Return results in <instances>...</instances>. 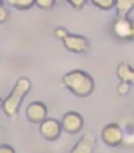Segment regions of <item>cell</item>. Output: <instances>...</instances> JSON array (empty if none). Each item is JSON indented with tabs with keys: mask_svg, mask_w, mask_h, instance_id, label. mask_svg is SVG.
Listing matches in <instances>:
<instances>
[{
	"mask_svg": "<svg viewBox=\"0 0 134 153\" xmlns=\"http://www.w3.org/2000/svg\"><path fill=\"white\" fill-rule=\"evenodd\" d=\"M59 1H66L68 4L71 5V7L74 8V10H82V8L86 5L87 0H59Z\"/></svg>",
	"mask_w": 134,
	"mask_h": 153,
	"instance_id": "obj_15",
	"label": "cell"
},
{
	"mask_svg": "<svg viewBox=\"0 0 134 153\" xmlns=\"http://www.w3.org/2000/svg\"><path fill=\"white\" fill-rule=\"evenodd\" d=\"M5 3L18 11H28L35 5V0H5Z\"/></svg>",
	"mask_w": 134,
	"mask_h": 153,
	"instance_id": "obj_12",
	"label": "cell"
},
{
	"mask_svg": "<svg viewBox=\"0 0 134 153\" xmlns=\"http://www.w3.org/2000/svg\"><path fill=\"white\" fill-rule=\"evenodd\" d=\"M117 76L121 82L134 86V67H132L126 62H121L117 66Z\"/></svg>",
	"mask_w": 134,
	"mask_h": 153,
	"instance_id": "obj_10",
	"label": "cell"
},
{
	"mask_svg": "<svg viewBox=\"0 0 134 153\" xmlns=\"http://www.w3.org/2000/svg\"><path fill=\"white\" fill-rule=\"evenodd\" d=\"M129 89H130V85L129 83H125V82H121L118 86V94L119 95H125L129 93Z\"/></svg>",
	"mask_w": 134,
	"mask_h": 153,
	"instance_id": "obj_17",
	"label": "cell"
},
{
	"mask_svg": "<svg viewBox=\"0 0 134 153\" xmlns=\"http://www.w3.org/2000/svg\"><path fill=\"white\" fill-rule=\"evenodd\" d=\"M47 106L40 101L36 102H31L26 108V117L31 124H42L46 118H47Z\"/></svg>",
	"mask_w": 134,
	"mask_h": 153,
	"instance_id": "obj_8",
	"label": "cell"
},
{
	"mask_svg": "<svg viewBox=\"0 0 134 153\" xmlns=\"http://www.w3.org/2000/svg\"><path fill=\"white\" fill-rule=\"evenodd\" d=\"M62 83L70 93L79 98H86L94 91V79L83 70H71L63 75Z\"/></svg>",
	"mask_w": 134,
	"mask_h": 153,
	"instance_id": "obj_1",
	"label": "cell"
},
{
	"mask_svg": "<svg viewBox=\"0 0 134 153\" xmlns=\"http://www.w3.org/2000/svg\"><path fill=\"white\" fill-rule=\"evenodd\" d=\"M30 90H31V81L27 76H20L16 81L12 91L8 94V97L5 100H3L1 102L3 113L7 117H10V118H13L19 113L21 102H23L24 97L28 94Z\"/></svg>",
	"mask_w": 134,
	"mask_h": 153,
	"instance_id": "obj_2",
	"label": "cell"
},
{
	"mask_svg": "<svg viewBox=\"0 0 134 153\" xmlns=\"http://www.w3.org/2000/svg\"><path fill=\"white\" fill-rule=\"evenodd\" d=\"M64 48L74 54H86L90 51V42L86 36L76 34H68L62 39Z\"/></svg>",
	"mask_w": 134,
	"mask_h": 153,
	"instance_id": "obj_4",
	"label": "cell"
},
{
	"mask_svg": "<svg viewBox=\"0 0 134 153\" xmlns=\"http://www.w3.org/2000/svg\"><path fill=\"white\" fill-rule=\"evenodd\" d=\"M110 30L117 39L122 42H134V19H130L129 16L115 15Z\"/></svg>",
	"mask_w": 134,
	"mask_h": 153,
	"instance_id": "obj_3",
	"label": "cell"
},
{
	"mask_svg": "<svg viewBox=\"0 0 134 153\" xmlns=\"http://www.w3.org/2000/svg\"><path fill=\"white\" fill-rule=\"evenodd\" d=\"M114 10L119 16H129L134 11V0H115Z\"/></svg>",
	"mask_w": 134,
	"mask_h": 153,
	"instance_id": "obj_11",
	"label": "cell"
},
{
	"mask_svg": "<svg viewBox=\"0 0 134 153\" xmlns=\"http://www.w3.org/2000/svg\"><path fill=\"white\" fill-rule=\"evenodd\" d=\"M101 140L105 145L111 146V148H115L119 146L124 141V132H122L121 126L115 122H111V124L106 125L105 128L101 132Z\"/></svg>",
	"mask_w": 134,
	"mask_h": 153,
	"instance_id": "obj_5",
	"label": "cell"
},
{
	"mask_svg": "<svg viewBox=\"0 0 134 153\" xmlns=\"http://www.w3.org/2000/svg\"><path fill=\"white\" fill-rule=\"evenodd\" d=\"M0 153H16V152L12 146L7 145V144H3V145L0 146Z\"/></svg>",
	"mask_w": 134,
	"mask_h": 153,
	"instance_id": "obj_19",
	"label": "cell"
},
{
	"mask_svg": "<svg viewBox=\"0 0 134 153\" xmlns=\"http://www.w3.org/2000/svg\"><path fill=\"white\" fill-rule=\"evenodd\" d=\"M68 34V31H67V28H64V27H62V26H59V27H55V30H54V35H55L58 39H63L64 36Z\"/></svg>",
	"mask_w": 134,
	"mask_h": 153,
	"instance_id": "obj_16",
	"label": "cell"
},
{
	"mask_svg": "<svg viewBox=\"0 0 134 153\" xmlns=\"http://www.w3.org/2000/svg\"><path fill=\"white\" fill-rule=\"evenodd\" d=\"M55 4H56V0H35V5L39 10H43V11L53 10Z\"/></svg>",
	"mask_w": 134,
	"mask_h": 153,
	"instance_id": "obj_14",
	"label": "cell"
},
{
	"mask_svg": "<svg viewBox=\"0 0 134 153\" xmlns=\"http://www.w3.org/2000/svg\"><path fill=\"white\" fill-rule=\"evenodd\" d=\"M95 149V137L90 133L82 136L70 153H93Z\"/></svg>",
	"mask_w": 134,
	"mask_h": 153,
	"instance_id": "obj_9",
	"label": "cell"
},
{
	"mask_svg": "<svg viewBox=\"0 0 134 153\" xmlns=\"http://www.w3.org/2000/svg\"><path fill=\"white\" fill-rule=\"evenodd\" d=\"M63 130L62 122H59L55 118H46L42 124L39 125V133L43 137V140L48 143H54L61 137V133Z\"/></svg>",
	"mask_w": 134,
	"mask_h": 153,
	"instance_id": "obj_6",
	"label": "cell"
},
{
	"mask_svg": "<svg viewBox=\"0 0 134 153\" xmlns=\"http://www.w3.org/2000/svg\"><path fill=\"white\" fill-rule=\"evenodd\" d=\"M61 122L63 132L67 134H78L83 128V117L78 111H67Z\"/></svg>",
	"mask_w": 134,
	"mask_h": 153,
	"instance_id": "obj_7",
	"label": "cell"
},
{
	"mask_svg": "<svg viewBox=\"0 0 134 153\" xmlns=\"http://www.w3.org/2000/svg\"><path fill=\"white\" fill-rule=\"evenodd\" d=\"M94 7L99 8L101 11H110L114 10L115 5V0H90Z\"/></svg>",
	"mask_w": 134,
	"mask_h": 153,
	"instance_id": "obj_13",
	"label": "cell"
},
{
	"mask_svg": "<svg viewBox=\"0 0 134 153\" xmlns=\"http://www.w3.org/2000/svg\"><path fill=\"white\" fill-rule=\"evenodd\" d=\"M133 19H134V13H133Z\"/></svg>",
	"mask_w": 134,
	"mask_h": 153,
	"instance_id": "obj_20",
	"label": "cell"
},
{
	"mask_svg": "<svg viewBox=\"0 0 134 153\" xmlns=\"http://www.w3.org/2000/svg\"><path fill=\"white\" fill-rule=\"evenodd\" d=\"M7 19H8V11H7V8L1 4L0 5V23L4 24L5 22H7Z\"/></svg>",
	"mask_w": 134,
	"mask_h": 153,
	"instance_id": "obj_18",
	"label": "cell"
}]
</instances>
